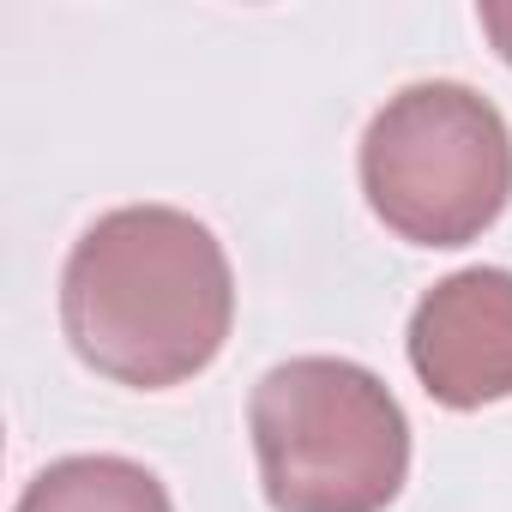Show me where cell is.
<instances>
[{
	"instance_id": "cell-1",
	"label": "cell",
	"mask_w": 512,
	"mask_h": 512,
	"mask_svg": "<svg viewBox=\"0 0 512 512\" xmlns=\"http://www.w3.org/2000/svg\"><path fill=\"white\" fill-rule=\"evenodd\" d=\"M235 320L223 241L175 205L103 211L67 253L61 326L85 368L163 392L217 362Z\"/></svg>"
},
{
	"instance_id": "cell-2",
	"label": "cell",
	"mask_w": 512,
	"mask_h": 512,
	"mask_svg": "<svg viewBox=\"0 0 512 512\" xmlns=\"http://www.w3.org/2000/svg\"><path fill=\"white\" fill-rule=\"evenodd\" d=\"M272 512H386L410 476V422L380 374L344 356H290L247 404Z\"/></svg>"
},
{
	"instance_id": "cell-3",
	"label": "cell",
	"mask_w": 512,
	"mask_h": 512,
	"mask_svg": "<svg viewBox=\"0 0 512 512\" xmlns=\"http://www.w3.org/2000/svg\"><path fill=\"white\" fill-rule=\"evenodd\" d=\"M362 193L392 235L464 247L512 199V133L458 79L404 85L362 133Z\"/></svg>"
},
{
	"instance_id": "cell-4",
	"label": "cell",
	"mask_w": 512,
	"mask_h": 512,
	"mask_svg": "<svg viewBox=\"0 0 512 512\" xmlns=\"http://www.w3.org/2000/svg\"><path fill=\"white\" fill-rule=\"evenodd\" d=\"M410 368L446 410L512 398V272L470 266L440 278L410 314Z\"/></svg>"
},
{
	"instance_id": "cell-5",
	"label": "cell",
	"mask_w": 512,
	"mask_h": 512,
	"mask_svg": "<svg viewBox=\"0 0 512 512\" xmlns=\"http://www.w3.org/2000/svg\"><path fill=\"white\" fill-rule=\"evenodd\" d=\"M13 512H175L169 488L115 452H79L37 470Z\"/></svg>"
},
{
	"instance_id": "cell-6",
	"label": "cell",
	"mask_w": 512,
	"mask_h": 512,
	"mask_svg": "<svg viewBox=\"0 0 512 512\" xmlns=\"http://www.w3.org/2000/svg\"><path fill=\"white\" fill-rule=\"evenodd\" d=\"M476 19H482L488 43L500 49V61L512 67V0H482V7H476Z\"/></svg>"
}]
</instances>
